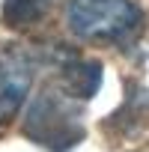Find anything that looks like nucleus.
Instances as JSON below:
<instances>
[{
    "instance_id": "1",
    "label": "nucleus",
    "mask_w": 149,
    "mask_h": 152,
    "mask_svg": "<svg viewBox=\"0 0 149 152\" xmlns=\"http://www.w3.org/2000/svg\"><path fill=\"white\" fill-rule=\"evenodd\" d=\"M81 102L84 99L74 96L66 84L45 87L27 110L24 134L48 152H72L84 140Z\"/></svg>"
},
{
    "instance_id": "2",
    "label": "nucleus",
    "mask_w": 149,
    "mask_h": 152,
    "mask_svg": "<svg viewBox=\"0 0 149 152\" xmlns=\"http://www.w3.org/2000/svg\"><path fill=\"white\" fill-rule=\"evenodd\" d=\"M69 27L81 39L131 42L143 30V9L134 0H72Z\"/></svg>"
},
{
    "instance_id": "3",
    "label": "nucleus",
    "mask_w": 149,
    "mask_h": 152,
    "mask_svg": "<svg viewBox=\"0 0 149 152\" xmlns=\"http://www.w3.org/2000/svg\"><path fill=\"white\" fill-rule=\"evenodd\" d=\"M36 60L27 48H0V125H6L24 104L33 84Z\"/></svg>"
},
{
    "instance_id": "4",
    "label": "nucleus",
    "mask_w": 149,
    "mask_h": 152,
    "mask_svg": "<svg viewBox=\"0 0 149 152\" xmlns=\"http://www.w3.org/2000/svg\"><path fill=\"white\" fill-rule=\"evenodd\" d=\"M60 0H3V24L12 30H27L51 15Z\"/></svg>"
}]
</instances>
